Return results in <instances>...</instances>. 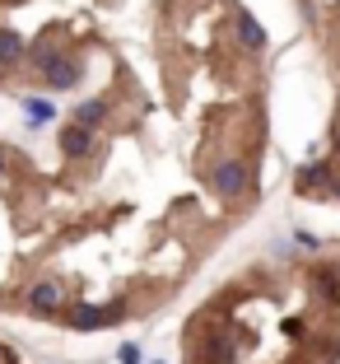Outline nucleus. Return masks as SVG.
Here are the masks:
<instances>
[{
    "label": "nucleus",
    "mask_w": 340,
    "mask_h": 364,
    "mask_svg": "<svg viewBox=\"0 0 340 364\" xmlns=\"http://www.w3.org/2000/svg\"><path fill=\"white\" fill-rule=\"evenodd\" d=\"M210 182H214V192H219L224 201H238V196L252 187V168H247L243 159H219L214 173H210Z\"/></svg>",
    "instance_id": "f257e3e1"
},
{
    "label": "nucleus",
    "mask_w": 340,
    "mask_h": 364,
    "mask_svg": "<svg viewBox=\"0 0 340 364\" xmlns=\"http://www.w3.org/2000/svg\"><path fill=\"white\" fill-rule=\"evenodd\" d=\"M234 33H238V43H243L247 52H266V28H261V19H256L252 10H243V5L234 10Z\"/></svg>",
    "instance_id": "f03ea898"
},
{
    "label": "nucleus",
    "mask_w": 340,
    "mask_h": 364,
    "mask_svg": "<svg viewBox=\"0 0 340 364\" xmlns=\"http://www.w3.org/2000/svg\"><path fill=\"white\" fill-rule=\"evenodd\" d=\"M65 327H70V332H103V327H112V322H107V309L70 304V309H65Z\"/></svg>",
    "instance_id": "7ed1b4c3"
},
{
    "label": "nucleus",
    "mask_w": 340,
    "mask_h": 364,
    "mask_svg": "<svg viewBox=\"0 0 340 364\" xmlns=\"http://www.w3.org/2000/svg\"><path fill=\"white\" fill-rule=\"evenodd\" d=\"M28 61V38H23L19 28H10V23H0V65L5 70H14V65Z\"/></svg>",
    "instance_id": "20e7f679"
},
{
    "label": "nucleus",
    "mask_w": 340,
    "mask_h": 364,
    "mask_svg": "<svg viewBox=\"0 0 340 364\" xmlns=\"http://www.w3.org/2000/svg\"><path fill=\"white\" fill-rule=\"evenodd\" d=\"M61 299H65L61 280H33V285H28V309L33 313H56Z\"/></svg>",
    "instance_id": "39448f33"
},
{
    "label": "nucleus",
    "mask_w": 340,
    "mask_h": 364,
    "mask_svg": "<svg viewBox=\"0 0 340 364\" xmlns=\"http://www.w3.org/2000/svg\"><path fill=\"white\" fill-rule=\"evenodd\" d=\"M61 150H65V159H89V154H94V127L70 122L65 136H61Z\"/></svg>",
    "instance_id": "423d86ee"
},
{
    "label": "nucleus",
    "mask_w": 340,
    "mask_h": 364,
    "mask_svg": "<svg viewBox=\"0 0 340 364\" xmlns=\"http://www.w3.org/2000/svg\"><path fill=\"white\" fill-rule=\"evenodd\" d=\"M61 56L65 52H61V43H56L52 33H38V38L28 43V65H33V70H52Z\"/></svg>",
    "instance_id": "0eeeda50"
},
{
    "label": "nucleus",
    "mask_w": 340,
    "mask_h": 364,
    "mask_svg": "<svg viewBox=\"0 0 340 364\" xmlns=\"http://www.w3.org/2000/svg\"><path fill=\"white\" fill-rule=\"evenodd\" d=\"M331 182H336V173H331V164H303L298 168V192H331Z\"/></svg>",
    "instance_id": "6e6552de"
},
{
    "label": "nucleus",
    "mask_w": 340,
    "mask_h": 364,
    "mask_svg": "<svg viewBox=\"0 0 340 364\" xmlns=\"http://www.w3.org/2000/svg\"><path fill=\"white\" fill-rule=\"evenodd\" d=\"M43 80H47V89H75L79 85V65H75V56L65 52L52 70H43Z\"/></svg>",
    "instance_id": "1a4fd4ad"
},
{
    "label": "nucleus",
    "mask_w": 340,
    "mask_h": 364,
    "mask_svg": "<svg viewBox=\"0 0 340 364\" xmlns=\"http://www.w3.org/2000/svg\"><path fill=\"white\" fill-rule=\"evenodd\" d=\"M19 107H23V117H28L33 127H43V122H52V117H56V107L47 103V98H23Z\"/></svg>",
    "instance_id": "9d476101"
},
{
    "label": "nucleus",
    "mask_w": 340,
    "mask_h": 364,
    "mask_svg": "<svg viewBox=\"0 0 340 364\" xmlns=\"http://www.w3.org/2000/svg\"><path fill=\"white\" fill-rule=\"evenodd\" d=\"M103 117H107V103H103V98H84V103L75 107V122H84V127H98Z\"/></svg>",
    "instance_id": "9b49d317"
},
{
    "label": "nucleus",
    "mask_w": 340,
    "mask_h": 364,
    "mask_svg": "<svg viewBox=\"0 0 340 364\" xmlns=\"http://www.w3.org/2000/svg\"><path fill=\"white\" fill-rule=\"evenodd\" d=\"M117 360L121 364H145V350H140L136 341H126V346H117Z\"/></svg>",
    "instance_id": "f8f14e48"
},
{
    "label": "nucleus",
    "mask_w": 340,
    "mask_h": 364,
    "mask_svg": "<svg viewBox=\"0 0 340 364\" xmlns=\"http://www.w3.org/2000/svg\"><path fill=\"white\" fill-rule=\"evenodd\" d=\"M294 243H298V247H308V252H322L317 234H308V229H294Z\"/></svg>",
    "instance_id": "ddd939ff"
},
{
    "label": "nucleus",
    "mask_w": 340,
    "mask_h": 364,
    "mask_svg": "<svg viewBox=\"0 0 340 364\" xmlns=\"http://www.w3.org/2000/svg\"><path fill=\"white\" fill-rule=\"evenodd\" d=\"M121 318H126V304H121V299H112V304H107V322H112V327H117Z\"/></svg>",
    "instance_id": "4468645a"
},
{
    "label": "nucleus",
    "mask_w": 340,
    "mask_h": 364,
    "mask_svg": "<svg viewBox=\"0 0 340 364\" xmlns=\"http://www.w3.org/2000/svg\"><path fill=\"white\" fill-rule=\"evenodd\" d=\"M327 196H340V178H336V182H331V192H327Z\"/></svg>",
    "instance_id": "2eb2a0df"
},
{
    "label": "nucleus",
    "mask_w": 340,
    "mask_h": 364,
    "mask_svg": "<svg viewBox=\"0 0 340 364\" xmlns=\"http://www.w3.org/2000/svg\"><path fill=\"white\" fill-rule=\"evenodd\" d=\"M331 150H336V154H340V131H336V140H331Z\"/></svg>",
    "instance_id": "dca6fc26"
},
{
    "label": "nucleus",
    "mask_w": 340,
    "mask_h": 364,
    "mask_svg": "<svg viewBox=\"0 0 340 364\" xmlns=\"http://www.w3.org/2000/svg\"><path fill=\"white\" fill-rule=\"evenodd\" d=\"M0 168H5V145H0Z\"/></svg>",
    "instance_id": "f3484780"
},
{
    "label": "nucleus",
    "mask_w": 340,
    "mask_h": 364,
    "mask_svg": "<svg viewBox=\"0 0 340 364\" xmlns=\"http://www.w3.org/2000/svg\"><path fill=\"white\" fill-rule=\"evenodd\" d=\"M5 355H10V350H5V346H0V360H5Z\"/></svg>",
    "instance_id": "a211bd4d"
}]
</instances>
